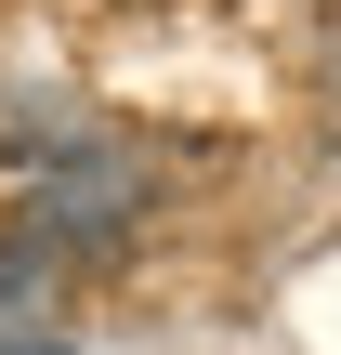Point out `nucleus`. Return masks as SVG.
Returning a JSON list of instances; mask_svg holds the SVG:
<instances>
[{
    "label": "nucleus",
    "mask_w": 341,
    "mask_h": 355,
    "mask_svg": "<svg viewBox=\"0 0 341 355\" xmlns=\"http://www.w3.org/2000/svg\"><path fill=\"white\" fill-rule=\"evenodd\" d=\"M0 355H66V343H53V329H39V343H0Z\"/></svg>",
    "instance_id": "obj_1"
}]
</instances>
